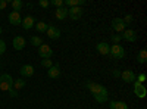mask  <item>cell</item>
Listing matches in <instances>:
<instances>
[{
  "mask_svg": "<svg viewBox=\"0 0 147 109\" xmlns=\"http://www.w3.org/2000/svg\"><path fill=\"white\" fill-rule=\"evenodd\" d=\"M85 86H87V89L91 91V94L94 96V99H96L97 103H105V102H107V99H109L107 89L103 87L102 84L93 83V81H87V83H85Z\"/></svg>",
  "mask_w": 147,
  "mask_h": 109,
  "instance_id": "1",
  "label": "cell"
},
{
  "mask_svg": "<svg viewBox=\"0 0 147 109\" xmlns=\"http://www.w3.org/2000/svg\"><path fill=\"white\" fill-rule=\"evenodd\" d=\"M68 15H69V18L71 19H74V21H78L81 16H82V9L81 7H69L68 9Z\"/></svg>",
  "mask_w": 147,
  "mask_h": 109,
  "instance_id": "9",
  "label": "cell"
},
{
  "mask_svg": "<svg viewBox=\"0 0 147 109\" xmlns=\"http://www.w3.org/2000/svg\"><path fill=\"white\" fill-rule=\"evenodd\" d=\"M19 74L22 77H32L34 75V66L32 65H22L19 69Z\"/></svg>",
  "mask_w": 147,
  "mask_h": 109,
  "instance_id": "11",
  "label": "cell"
},
{
  "mask_svg": "<svg viewBox=\"0 0 147 109\" xmlns=\"http://www.w3.org/2000/svg\"><path fill=\"white\" fill-rule=\"evenodd\" d=\"M13 49L15 50H22L24 47H25V39L22 37V35H16V37L13 39Z\"/></svg>",
  "mask_w": 147,
  "mask_h": 109,
  "instance_id": "12",
  "label": "cell"
},
{
  "mask_svg": "<svg viewBox=\"0 0 147 109\" xmlns=\"http://www.w3.org/2000/svg\"><path fill=\"white\" fill-rule=\"evenodd\" d=\"M137 62H138V64H146V62H147V52H146L144 49H141V50L138 52V55H137Z\"/></svg>",
  "mask_w": 147,
  "mask_h": 109,
  "instance_id": "20",
  "label": "cell"
},
{
  "mask_svg": "<svg viewBox=\"0 0 147 109\" xmlns=\"http://www.w3.org/2000/svg\"><path fill=\"white\" fill-rule=\"evenodd\" d=\"M47 75L50 77V78H57V77L60 75V68H59V65H53L52 68H49Z\"/></svg>",
  "mask_w": 147,
  "mask_h": 109,
  "instance_id": "18",
  "label": "cell"
},
{
  "mask_svg": "<svg viewBox=\"0 0 147 109\" xmlns=\"http://www.w3.org/2000/svg\"><path fill=\"white\" fill-rule=\"evenodd\" d=\"M121 39H124V40H127L129 43H136L138 40V35H137V32L134 30H125L124 34L121 35Z\"/></svg>",
  "mask_w": 147,
  "mask_h": 109,
  "instance_id": "6",
  "label": "cell"
},
{
  "mask_svg": "<svg viewBox=\"0 0 147 109\" xmlns=\"http://www.w3.org/2000/svg\"><path fill=\"white\" fill-rule=\"evenodd\" d=\"M35 28H37V31H38V32H46L47 28H49V25H47L44 21H40V22L35 24Z\"/></svg>",
  "mask_w": 147,
  "mask_h": 109,
  "instance_id": "21",
  "label": "cell"
},
{
  "mask_svg": "<svg viewBox=\"0 0 147 109\" xmlns=\"http://www.w3.org/2000/svg\"><path fill=\"white\" fill-rule=\"evenodd\" d=\"M38 5H40L41 7H47L49 5H50V2H47V0H40V2H38Z\"/></svg>",
  "mask_w": 147,
  "mask_h": 109,
  "instance_id": "32",
  "label": "cell"
},
{
  "mask_svg": "<svg viewBox=\"0 0 147 109\" xmlns=\"http://www.w3.org/2000/svg\"><path fill=\"white\" fill-rule=\"evenodd\" d=\"M85 3V0H65L63 2V5H66V9H69V7H80V6H82Z\"/></svg>",
  "mask_w": 147,
  "mask_h": 109,
  "instance_id": "16",
  "label": "cell"
},
{
  "mask_svg": "<svg viewBox=\"0 0 147 109\" xmlns=\"http://www.w3.org/2000/svg\"><path fill=\"white\" fill-rule=\"evenodd\" d=\"M112 74H113V77H115V78H118V77H121V71H119V69H113Z\"/></svg>",
  "mask_w": 147,
  "mask_h": 109,
  "instance_id": "33",
  "label": "cell"
},
{
  "mask_svg": "<svg viewBox=\"0 0 147 109\" xmlns=\"http://www.w3.org/2000/svg\"><path fill=\"white\" fill-rule=\"evenodd\" d=\"M2 31H3V30H2V28H0V34H2Z\"/></svg>",
  "mask_w": 147,
  "mask_h": 109,
  "instance_id": "35",
  "label": "cell"
},
{
  "mask_svg": "<svg viewBox=\"0 0 147 109\" xmlns=\"http://www.w3.org/2000/svg\"><path fill=\"white\" fill-rule=\"evenodd\" d=\"M38 55L43 59H50L53 56V50H52V47L49 46V44H41L38 47Z\"/></svg>",
  "mask_w": 147,
  "mask_h": 109,
  "instance_id": "5",
  "label": "cell"
},
{
  "mask_svg": "<svg viewBox=\"0 0 147 109\" xmlns=\"http://www.w3.org/2000/svg\"><path fill=\"white\" fill-rule=\"evenodd\" d=\"M122 21L125 22V25H127V24H129V22H132V15H127L125 18H122Z\"/></svg>",
  "mask_w": 147,
  "mask_h": 109,
  "instance_id": "30",
  "label": "cell"
},
{
  "mask_svg": "<svg viewBox=\"0 0 147 109\" xmlns=\"http://www.w3.org/2000/svg\"><path fill=\"white\" fill-rule=\"evenodd\" d=\"M50 5H53L56 9H59V7H63V0H52Z\"/></svg>",
  "mask_w": 147,
  "mask_h": 109,
  "instance_id": "26",
  "label": "cell"
},
{
  "mask_svg": "<svg viewBox=\"0 0 147 109\" xmlns=\"http://www.w3.org/2000/svg\"><path fill=\"white\" fill-rule=\"evenodd\" d=\"M41 66H43V68H47V69L52 68V66H53L52 59H43V60H41Z\"/></svg>",
  "mask_w": 147,
  "mask_h": 109,
  "instance_id": "25",
  "label": "cell"
},
{
  "mask_svg": "<svg viewBox=\"0 0 147 109\" xmlns=\"http://www.w3.org/2000/svg\"><path fill=\"white\" fill-rule=\"evenodd\" d=\"M0 75H2V74H0Z\"/></svg>",
  "mask_w": 147,
  "mask_h": 109,
  "instance_id": "36",
  "label": "cell"
},
{
  "mask_svg": "<svg viewBox=\"0 0 147 109\" xmlns=\"http://www.w3.org/2000/svg\"><path fill=\"white\" fill-rule=\"evenodd\" d=\"M46 34H47V37H49V39H52V40H57V39L60 37V30H59V28H56L55 25H49V28H47Z\"/></svg>",
  "mask_w": 147,
  "mask_h": 109,
  "instance_id": "10",
  "label": "cell"
},
{
  "mask_svg": "<svg viewBox=\"0 0 147 109\" xmlns=\"http://www.w3.org/2000/svg\"><path fill=\"white\" fill-rule=\"evenodd\" d=\"M136 80H137L138 83H141V84H143V83H144V81L147 80V77H146V74H140V75H138V77H137Z\"/></svg>",
  "mask_w": 147,
  "mask_h": 109,
  "instance_id": "28",
  "label": "cell"
},
{
  "mask_svg": "<svg viewBox=\"0 0 147 109\" xmlns=\"http://www.w3.org/2000/svg\"><path fill=\"white\" fill-rule=\"evenodd\" d=\"M125 22L122 21V18H115L112 21V28L116 31V32H124L125 31Z\"/></svg>",
  "mask_w": 147,
  "mask_h": 109,
  "instance_id": "8",
  "label": "cell"
},
{
  "mask_svg": "<svg viewBox=\"0 0 147 109\" xmlns=\"http://www.w3.org/2000/svg\"><path fill=\"white\" fill-rule=\"evenodd\" d=\"M121 78L124 80L125 83H134L136 78H137V75L134 74V71L127 69V71H121Z\"/></svg>",
  "mask_w": 147,
  "mask_h": 109,
  "instance_id": "7",
  "label": "cell"
},
{
  "mask_svg": "<svg viewBox=\"0 0 147 109\" xmlns=\"http://www.w3.org/2000/svg\"><path fill=\"white\" fill-rule=\"evenodd\" d=\"M121 40H122V39H121V35H112V41H113V44H119Z\"/></svg>",
  "mask_w": 147,
  "mask_h": 109,
  "instance_id": "29",
  "label": "cell"
},
{
  "mask_svg": "<svg viewBox=\"0 0 147 109\" xmlns=\"http://www.w3.org/2000/svg\"><path fill=\"white\" fill-rule=\"evenodd\" d=\"M109 109H129L128 106H127V103L125 102H110V105H109Z\"/></svg>",
  "mask_w": 147,
  "mask_h": 109,
  "instance_id": "19",
  "label": "cell"
},
{
  "mask_svg": "<svg viewBox=\"0 0 147 109\" xmlns=\"http://www.w3.org/2000/svg\"><path fill=\"white\" fill-rule=\"evenodd\" d=\"M30 41H31V44L35 46V47H40V46L43 44V40H41V37H38V35H31Z\"/></svg>",
  "mask_w": 147,
  "mask_h": 109,
  "instance_id": "23",
  "label": "cell"
},
{
  "mask_svg": "<svg viewBox=\"0 0 147 109\" xmlns=\"http://www.w3.org/2000/svg\"><path fill=\"white\" fill-rule=\"evenodd\" d=\"M5 50H6V43H5L2 39H0V55L5 53Z\"/></svg>",
  "mask_w": 147,
  "mask_h": 109,
  "instance_id": "27",
  "label": "cell"
},
{
  "mask_svg": "<svg viewBox=\"0 0 147 109\" xmlns=\"http://www.w3.org/2000/svg\"><path fill=\"white\" fill-rule=\"evenodd\" d=\"M9 94L12 96V97H16V96H18V93H16V90H13V89H10V90H9Z\"/></svg>",
  "mask_w": 147,
  "mask_h": 109,
  "instance_id": "34",
  "label": "cell"
},
{
  "mask_svg": "<svg viewBox=\"0 0 147 109\" xmlns=\"http://www.w3.org/2000/svg\"><path fill=\"white\" fill-rule=\"evenodd\" d=\"M134 94H136L137 97H140V99H144L147 96V89L144 87V84L138 83L137 80L134 81Z\"/></svg>",
  "mask_w": 147,
  "mask_h": 109,
  "instance_id": "4",
  "label": "cell"
},
{
  "mask_svg": "<svg viewBox=\"0 0 147 109\" xmlns=\"http://www.w3.org/2000/svg\"><path fill=\"white\" fill-rule=\"evenodd\" d=\"M109 55L112 58H115V59H122L125 56V50H124V47H122L121 44H113V46H110Z\"/></svg>",
  "mask_w": 147,
  "mask_h": 109,
  "instance_id": "3",
  "label": "cell"
},
{
  "mask_svg": "<svg viewBox=\"0 0 147 109\" xmlns=\"http://www.w3.org/2000/svg\"><path fill=\"white\" fill-rule=\"evenodd\" d=\"M25 86H27V81H25V80H22V78H19V80L13 81V90H19V89H24Z\"/></svg>",
  "mask_w": 147,
  "mask_h": 109,
  "instance_id": "22",
  "label": "cell"
},
{
  "mask_svg": "<svg viewBox=\"0 0 147 109\" xmlns=\"http://www.w3.org/2000/svg\"><path fill=\"white\" fill-rule=\"evenodd\" d=\"M96 49H97V52H99L100 55H109V50H110V46L107 44V43H105V41H102V43H99L96 46Z\"/></svg>",
  "mask_w": 147,
  "mask_h": 109,
  "instance_id": "15",
  "label": "cell"
},
{
  "mask_svg": "<svg viewBox=\"0 0 147 109\" xmlns=\"http://www.w3.org/2000/svg\"><path fill=\"white\" fill-rule=\"evenodd\" d=\"M6 6H7V0H0V10L6 9Z\"/></svg>",
  "mask_w": 147,
  "mask_h": 109,
  "instance_id": "31",
  "label": "cell"
},
{
  "mask_svg": "<svg viewBox=\"0 0 147 109\" xmlns=\"http://www.w3.org/2000/svg\"><path fill=\"white\" fill-rule=\"evenodd\" d=\"M10 6L13 7V12H19V10L22 9L24 3L21 2V0H12V2H10Z\"/></svg>",
  "mask_w": 147,
  "mask_h": 109,
  "instance_id": "24",
  "label": "cell"
},
{
  "mask_svg": "<svg viewBox=\"0 0 147 109\" xmlns=\"http://www.w3.org/2000/svg\"><path fill=\"white\" fill-rule=\"evenodd\" d=\"M55 16H56V19H59V21H63V19L68 16V9H66V7H59V9H56Z\"/></svg>",
  "mask_w": 147,
  "mask_h": 109,
  "instance_id": "17",
  "label": "cell"
},
{
  "mask_svg": "<svg viewBox=\"0 0 147 109\" xmlns=\"http://www.w3.org/2000/svg\"><path fill=\"white\" fill-rule=\"evenodd\" d=\"M10 89H13V78L9 74H2L0 75V90L9 91Z\"/></svg>",
  "mask_w": 147,
  "mask_h": 109,
  "instance_id": "2",
  "label": "cell"
},
{
  "mask_svg": "<svg viewBox=\"0 0 147 109\" xmlns=\"http://www.w3.org/2000/svg\"><path fill=\"white\" fill-rule=\"evenodd\" d=\"M9 22L12 24V25H21L22 18H21L19 12H10L9 14Z\"/></svg>",
  "mask_w": 147,
  "mask_h": 109,
  "instance_id": "13",
  "label": "cell"
},
{
  "mask_svg": "<svg viewBox=\"0 0 147 109\" xmlns=\"http://www.w3.org/2000/svg\"><path fill=\"white\" fill-rule=\"evenodd\" d=\"M34 24H35V19H34V16H25V18L22 19L21 25L24 27V30H31Z\"/></svg>",
  "mask_w": 147,
  "mask_h": 109,
  "instance_id": "14",
  "label": "cell"
}]
</instances>
